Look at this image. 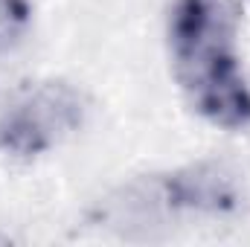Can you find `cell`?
<instances>
[{"label":"cell","instance_id":"2","mask_svg":"<svg viewBox=\"0 0 250 247\" xmlns=\"http://www.w3.org/2000/svg\"><path fill=\"white\" fill-rule=\"evenodd\" d=\"M245 206V186L221 160H201L184 169L151 175L123 186L102 206L114 224H157L175 215L227 218Z\"/></svg>","mask_w":250,"mask_h":247},{"label":"cell","instance_id":"3","mask_svg":"<svg viewBox=\"0 0 250 247\" xmlns=\"http://www.w3.org/2000/svg\"><path fill=\"white\" fill-rule=\"evenodd\" d=\"M87 114L84 96L67 82H44L0 117V151L35 157L79 131Z\"/></svg>","mask_w":250,"mask_h":247},{"label":"cell","instance_id":"5","mask_svg":"<svg viewBox=\"0 0 250 247\" xmlns=\"http://www.w3.org/2000/svg\"><path fill=\"white\" fill-rule=\"evenodd\" d=\"M3 242H6V236H0V245H3Z\"/></svg>","mask_w":250,"mask_h":247},{"label":"cell","instance_id":"1","mask_svg":"<svg viewBox=\"0 0 250 247\" xmlns=\"http://www.w3.org/2000/svg\"><path fill=\"white\" fill-rule=\"evenodd\" d=\"M242 9L236 0H175L169 47L189 105L212 125H250V84L239 62Z\"/></svg>","mask_w":250,"mask_h":247},{"label":"cell","instance_id":"4","mask_svg":"<svg viewBox=\"0 0 250 247\" xmlns=\"http://www.w3.org/2000/svg\"><path fill=\"white\" fill-rule=\"evenodd\" d=\"M29 23V3L26 0H0V53L9 50Z\"/></svg>","mask_w":250,"mask_h":247}]
</instances>
